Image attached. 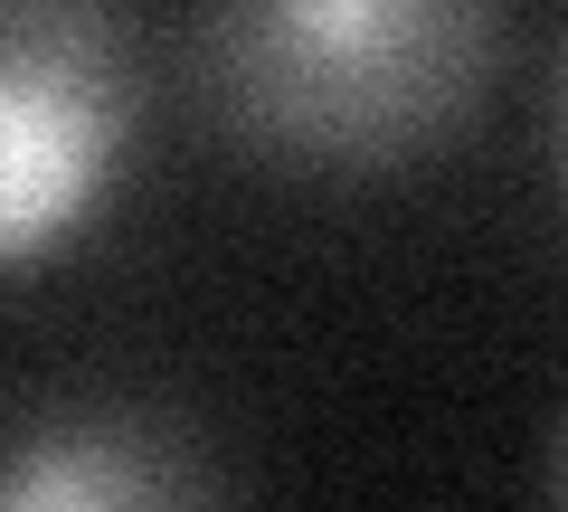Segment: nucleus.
<instances>
[{
    "label": "nucleus",
    "instance_id": "1",
    "mask_svg": "<svg viewBox=\"0 0 568 512\" xmlns=\"http://www.w3.org/2000/svg\"><path fill=\"white\" fill-rule=\"evenodd\" d=\"M503 0H209L200 86L227 133L313 171H388L465 133Z\"/></svg>",
    "mask_w": 568,
    "mask_h": 512
},
{
    "label": "nucleus",
    "instance_id": "2",
    "mask_svg": "<svg viewBox=\"0 0 568 512\" xmlns=\"http://www.w3.org/2000/svg\"><path fill=\"white\" fill-rule=\"evenodd\" d=\"M123 152V29L104 0H0V257L85 219Z\"/></svg>",
    "mask_w": 568,
    "mask_h": 512
},
{
    "label": "nucleus",
    "instance_id": "3",
    "mask_svg": "<svg viewBox=\"0 0 568 512\" xmlns=\"http://www.w3.org/2000/svg\"><path fill=\"white\" fill-rule=\"evenodd\" d=\"M0 512H219V493H209L200 446L171 418L67 409L20 428Z\"/></svg>",
    "mask_w": 568,
    "mask_h": 512
},
{
    "label": "nucleus",
    "instance_id": "4",
    "mask_svg": "<svg viewBox=\"0 0 568 512\" xmlns=\"http://www.w3.org/2000/svg\"><path fill=\"white\" fill-rule=\"evenodd\" d=\"M549 152H559V190H568V48H559V77H549Z\"/></svg>",
    "mask_w": 568,
    "mask_h": 512
},
{
    "label": "nucleus",
    "instance_id": "5",
    "mask_svg": "<svg viewBox=\"0 0 568 512\" xmlns=\"http://www.w3.org/2000/svg\"><path fill=\"white\" fill-rule=\"evenodd\" d=\"M559 512H568V428H559Z\"/></svg>",
    "mask_w": 568,
    "mask_h": 512
}]
</instances>
